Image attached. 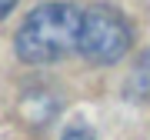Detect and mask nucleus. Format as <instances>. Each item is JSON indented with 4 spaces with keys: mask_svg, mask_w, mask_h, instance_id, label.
Instances as JSON below:
<instances>
[{
    "mask_svg": "<svg viewBox=\"0 0 150 140\" xmlns=\"http://www.w3.org/2000/svg\"><path fill=\"white\" fill-rule=\"evenodd\" d=\"M64 140H93V134L87 127H70L67 134H64Z\"/></svg>",
    "mask_w": 150,
    "mask_h": 140,
    "instance_id": "20e7f679",
    "label": "nucleus"
},
{
    "mask_svg": "<svg viewBox=\"0 0 150 140\" xmlns=\"http://www.w3.org/2000/svg\"><path fill=\"white\" fill-rule=\"evenodd\" d=\"M130 23L117 7L97 4L83 10V23H80V43L77 50L90 60V64H117V60L130 50Z\"/></svg>",
    "mask_w": 150,
    "mask_h": 140,
    "instance_id": "f03ea898",
    "label": "nucleus"
},
{
    "mask_svg": "<svg viewBox=\"0 0 150 140\" xmlns=\"http://www.w3.org/2000/svg\"><path fill=\"white\" fill-rule=\"evenodd\" d=\"M83 10L74 4H43L20 23L13 50L27 64H50L80 43Z\"/></svg>",
    "mask_w": 150,
    "mask_h": 140,
    "instance_id": "f257e3e1",
    "label": "nucleus"
},
{
    "mask_svg": "<svg viewBox=\"0 0 150 140\" xmlns=\"http://www.w3.org/2000/svg\"><path fill=\"white\" fill-rule=\"evenodd\" d=\"M13 7H17V0H0V20H4V17H10Z\"/></svg>",
    "mask_w": 150,
    "mask_h": 140,
    "instance_id": "39448f33",
    "label": "nucleus"
},
{
    "mask_svg": "<svg viewBox=\"0 0 150 140\" xmlns=\"http://www.w3.org/2000/svg\"><path fill=\"white\" fill-rule=\"evenodd\" d=\"M127 97H134V100H147L150 97V50H144V54L137 57L134 70H130V77H127Z\"/></svg>",
    "mask_w": 150,
    "mask_h": 140,
    "instance_id": "7ed1b4c3",
    "label": "nucleus"
}]
</instances>
